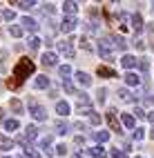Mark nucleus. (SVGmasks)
Returning a JSON list of instances; mask_svg holds the SVG:
<instances>
[{"mask_svg":"<svg viewBox=\"0 0 154 158\" xmlns=\"http://www.w3.org/2000/svg\"><path fill=\"white\" fill-rule=\"evenodd\" d=\"M34 71H36L34 60H29L27 56H25V58H20V60L16 62V67H14V78H9V80H7V87H9V89H18L20 85H23V80L29 78Z\"/></svg>","mask_w":154,"mask_h":158,"instance_id":"1","label":"nucleus"},{"mask_svg":"<svg viewBox=\"0 0 154 158\" xmlns=\"http://www.w3.org/2000/svg\"><path fill=\"white\" fill-rule=\"evenodd\" d=\"M96 51L101 54V58H105V60H112V58H114V45L109 43V38H103V40H98V47H96Z\"/></svg>","mask_w":154,"mask_h":158,"instance_id":"2","label":"nucleus"},{"mask_svg":"<svg viewBox=\"0 0 154 158\" xmlns=\"http://www.w3.org/2000/svg\"><path fill=\"white\" fill-rule=\"evenodd\" d=\"M29 114L34 120H47V109L38 102H29Z\"/></svg>","mask_w":154,"mask_h":158,"instance_id":"3","label":"nucleus"},{"mask_svg":"<svg viewBox=\"0 0 154 158\" xmlns=\"http://www.w3.org/2000/svg\"><path fill=\"white\" fill-rule=\"evenodd\" d=\"M105 118H107L109 129H112V131H116V134H121V123H118V118H116V111H114V109H107Z\"/></svg>","mask_w":154,"mask_h":158,"instance_id":"4","label":"nucleus"},{"mask_svg":"<svg viewBox=\"0 0 154 158\" xmlns=\"http://www.w3.org/2000/svg\"><path fill=\"white\" fill-rule=\"evenodd\" d=\"M76 25H78L76 16H65V18H63V23H60V29H63L65 34H69V31H74V29H76Z\"/></svg>","mask_w":154,"mask_h":158,"instance_id":"5","label":"nucleus"},{"mask_svg":"<svg viewBox=\"0 0 154 158\" xmlns=\"http://www.w3.org/2000/svg\"><path fill=\"white\" fill-rule=\"evenodd\" d=\"M130 23H132V29H134L136 34H141L143 27H145V25H143V16L141 14H132L130 16Z\"/></svg>","mask_w":154,"mask_h":158,"instance_id":"6","label":"nucleus"},{"mask_svg":"<svg viewBox=\"0 0 154 158\" xmlns=\"http://www.w3.org/2000/svg\"><path fill=\"white\" fill-rule=\"evenodd\" d=\"M58 51H60L63 56H67V58H74V47H71L69 40H65V43H58Z\"/></svg>","mask_w":154,"mask_h":158,"instance_id":"7","label":"nucleus"},{"mask_svg":"<svg viewBox=\"0 0 154 158\" xmlns=\"http://www.w3.org/2000/svg\"><path fill=\"white\" fill-rule=\"evenodd\" d=\"M43 65H45V67H56V65H58V56L54 54V51L43 54Z\"/></svg>","mask_w":154,"mask_h":158,"instance_id":"8","label":"nucleus"},{"mask_svg":"<svg viewBox=\"0 0 154 158\" xmlns=\"http://www.w3.org/2000/svg\"><path fill=\"white\" fill-rule=\"evenodd\" d=\"M96 73H98L101 78H116V71L112 69V67H105V65H98Z\"/></svg>","mask_w":154,"mask_h":158,"instance_id":"9","label":"nucleus"},{"mask_svg":"<svg viewBox=\"0 0 154 158\" xmlns=\"http://www.w3.org/2000/svg\"><path fill=\"white\" fill-rule=\"evenodd\" d=\"M78 2H71V0H67V2H63V11L67 14V16H76L78 14Z\"/></svg>","mask_w":154,"mask_h":158,"instance_id":"10","label":"nucleus"},{"mask_svg":"<svg viewBox=\"0 0 154 158\" xmlns=\"http://www.w3.org/2000/svg\"><path fill=\"white\" fill-rule=\"evenodd\" d=\"M125 82H127L130 87H139L141 85V76H136L134 71H127L125 73Z\"/></svg>","mask_w":154,"mask_h":158,"instance_id":"11","label":"nucleus"},{"mask_svg":"<svg viewBox=\"0 0 154 158\" xmlns=\"http://www.w3.org/2000/svg\"><path fill=\"white\" fill-rule=\"evenodd\" d=\"M25 29H27V31H36V29H38V23H36L34 18L25 16V18H23V31H25Z\"/></svg>","mask_w":154,"mask_h":158,"instance_id":"12","label":"nucleus"},{"mask_svg":"<svg viewBox=\"0 0 154 158\" xmlns=\"http://www.w3.org/2000/svg\"><path fill=\"white\" fill-rule=\"evenodd\" d=\"M121 65L125 67V69H134V67H136V56L125 54V56H123V60H121Z\"/></svg>","mask_w":154,"mask_h":158,"instance_id":"13","label":"nucleus"},{"mask_svg":"<svg viewBox=\"0 0 154 158\" xmlns=\"http://www.w3.org/2000/svg\"><path fill=\"white\" fill-rule=\"evenodd\" d=\"M76 80H78L80 87H89V85H92V78L87 76L85 71H76Z\"/></svg>","mask_w":154,"mask_h":158,"instance_id":"14","label":"nucleus"},{"mask_svg":"<svg viewBox=\"0 0 154 158\" xmlns=\"http://www.w3.org/2000/svg\"><path fill=\"white\" fill-rule=\"evenodd\" d=\"M49 85H51V82H49L47 76H36V80H34V87L36 89H47Z\"/></svg>","mask_w":154,"mask_h":158,"instance_id":"15","label":"nucleus"},{"mask_svg":"<svg viewBox=\"0 0 154 158\" xmlns=\"http://www.w3.org/2000/svg\"><path fill=\"white\" fill-rule=\"evenodd\" d=\"M69 111H71L69 102H65V100H58V102H56V114H60V116H67Z\"/></svg>","mask_w":154,"mask_h":158,"instance_id":"16","label":"nucleus"},{"mask_svg":"<svg viewBox=\"0 0 154 158\" xmlns=\"http://www.w3.org/2000/svg\"><path fill=\"white\" fill-rule=\"evenodd\" d=\"M87 154H89V156H94V158H103V156H107V152L103 149L101 145H94V147H89V149H87Z\"/></svg>","mask_w":154,"mask_h":158,"instance_id":"17","label":"nucleus"},{"mask_svg":"<svg viewBox=\"0 0 154 158\" xmlns=\"http://www.w3.org/2000/svg\"><path fill=\"white\" fill-rule=\"evenodd\" d=\"M0 149H5V152H9V149H14V140H11V138H7V136H2V134H0Z\"/></svg>","mask_w":154,"mask_h":158,"instance_id":"18","label":"nucleus"},{"mask_svg":"<svg viewBox=\"0 0 154 158\" xmlns=\"http://www.w3.org/2000/svg\"><path fill=\"white\" fill-rule=\"evenodd\" d=\"M121 123L125 125L127 129H134V116H132V114H123L121 116Z\"/></svg>","mask_w":154,"mask_h":158,"instance_id":"19","label":"nucleus"},{"mask_svg":"<svg viewBox=\"0 0 154 158\" xmlns=\"http://www.w3.org/2000/svg\"><path fill=\"white\" fill-rule=\"evenodd\" d=\"M25 138H27L29 143H32V140H36V138H38V129L34 127V125H29V127H27V131H25Z\"/></svg>","mask_w":154,"mask_h":158,"instance_id":"20","label":"nucleus"},{"mask_svg":"<svg viewBox=\"0 0 154 158\" xmlns=\"http://www.w3.org/2000/svg\"><path fill=\"white\" fill-rule=\"evenodd\" d=\"M5 129L7 131H16V129H20V123L16 118H9V120H5Z\"/></svg>","mask_w":154,"mask_h":158,"instance_id":"21","label":"nucleus"},{"mask_svg":"<svg viewBox=\"0 0 154 158\" xmlns=\"http://www.w3.org/2000/svg\"><path fill=\"white\" fill-rule=\"evenodd\" d=\"M40 147H43V149L47 152V156H51V154H54V152L49 149V147H51V136H45V138H40Z\"/></svg>","mask_w":154,"mask_h":158,"instance_id":"22","label":"nucleus"},{"mask_svg":"<svg viewBox=\"0 0 154 158\" xmlns=\"http://www.w3.org/2000/svg\"><path fill=\"white\" fill-rule=\"evenodd\" d=\"M118 98H121V100H125V102H127V100H134V102H136V96H132V94H130L125 87L118 89Z\"/></svg>","mask_w":154,"mask_h":158,"instance_id":"23","label":"nucleus"},{"mask_svg":"<svg viewBox=\"0 0 154 158\" xmlns=\"http://www.w3.org/2000/svg\"><path fill=\"white\" fill-rule=\"evenodd\" d=\"M54 129H56V134H67V131H69V125H67L65 120H58V123L54 125Z\"/></svg>","mask_w":154,"mask_h":158,"instance_id":"24","label":"nucleus"},{"mask_svg":"<svg viewBox=\"0 0 154 158\" xmlns=\"http://www.w3.org/2000/svg\"><path fill=\"white\" fill-rule=\"evenodd\" d=\"M9 105H11V109H14V114H23V102H20L18 98H11V102H9Z\"/></svg>","mask_w":154,"mask_h":158,"instance_id":"25","label":"nucleus"},{"mask_svg":"<svg viewBox=\"0 0 154 158\" xmlns=\"http://www.w3.org/2000/svg\"><path fill=\"white\" fill-rule=\"evenodd\" d=\"M9 34H11L14 38H20L23 36V27L20 25H9Z\"/></svg>","mask_w":154,"mask_h":158,"instance_id":"26","label":"nucleus"},{"mask_svg":"<svg viewBox=\"0 0 154 158\" xmlns=\"http://www.w3.org/2000/svg\"><path fill=\"white\" fill-rule=\"evenodd\" d=\"M63 89H65L67 94H76V87L71 85V80H69V78H63Z\"/></svg>","mask_w":154,"mask_h":158,"instance_id":"27","label":"nucleus"},{"mask_svg":"<svg viewBox=\"0 0 154 158\" xmlns=\"http://www.w3.org/2000/svg\"><path fill=\"white\" fill-rule=\"evenodd\" d=\"M136 62H139V67H141L143 73H148V71H150V62H148V58H139Z\"/></svg>","mask_w":154,"mask_h":158,"instance_id":"28","label":"nucleus"},{"mask_svg":"<svg viewBox=\"0 0 154 158\" xmlns=\"http://www.w3.org/2000/svg\"><path fill=\"white\" fill-rule=\"evenodd\" d=\"M14 7H20V9H25V11H27V9H32V7H36V2H32V0H29V2H25V0H23V2H11Z\"/></svg>","mask_w":154,"mask_h":158,"instance_id":"29","label":"nucleus"},{"mask_svg":"<svg viewBox=\"0 0 154 158\" xmlns=\"http://www.w3.org/2000/svg\"><path fill=\"white\" fill-rule=\"evenodd\" d=\"M38 47H40V38L32 36V38H29V49H32V51H38Z\"/></svg>","mask_w":154,"mask_h":158,"instance_id":"30","label":"nucleus"},{"mask_svg":"<svg viewBox=\"0 0 154 158\" xmlns=\"http://www.w3.org/2000/svg\"><path fill=\"white\" fill-rule=\"evenodd\" d=\"M94 138H96L98 143H105V140L109 138V134H107V131H94Z\"/></svg>","mask_w":154,"mask_h":158,"instance_id":"31","label":"nucleus"},{"mask_svg":"<svg viewBox=\"0 0 154 158\" xmlns=\"http://www.w3.org/2000/svg\"><path fill=\"white\" fill-rule=\"evenodd\" d=\"M58 73H60L63 78H67L69 73H71V67H69V65H60V67H58Z\"/></svg>","mask_w":154,"mask_h":158,"instance_id":"32","label":"nucleus"},{"mask_svg":"<svg viewBox=\"0 0 154 158\" xmlns=\"http://www.w3.org/2000/svg\"><path fill=\"white\" fill-rule=\"evenodd\" d=\"M25 156H27V158H40V152H36L34 147H27V149H25Z\"/></svg>","mask_w":154,"mask_h":158,"instance_id":"33","label":"nucleus"},{"mask_svg":"<svg viewBox=\"0 0 154 158\" xmlns=\"http://www.w3.org/2000/svg\"><path fill=\"white\" fill-rule=\"evenodd\" d=\"M109 154H112V158H127V154L123 152V149H112Z\"/></svg>","mask_w":154,"mask_h":158,"instance_id":"34","label":"nucleus"},{"mask_svg":"<svg viewBox=\"0 0 154 158\" xmlns=\"http://www.w3.org/2000/svg\"><path fill=\"white\" fill-rule=\"evenodd\" d=\"M2 18H5V20H9V23H11V20L16 18V14L11 11V9H5V11H2Z\"/></svg>","mask_w":154,"mask_h":158,"instance_id":"35","label":"nucleus"},{"mask_svg":"<svg viewBox=\"0 0 154 158\" xmlns=\"http://www.w3.org/2000/svg\"><path fill=\"white\" fill-rule=\"evenodd\" d=\"M89 123H92V125H101V116L92 111V114H89Z\"/></svg>","mask_w":154,"mask_h":158,"instance_id":"36","label":"nucleus"},{"mask_svg":"<svg viewBox=\"0 0 154 158\" xmlns=\"http://www.w3.org/2000/svg\"><path fill=\"white\" fill-rule=\"evenodd\" d=\"M105 94H107L105 89H98V91H96V100H98V102H105Z\"/></svg>","mask_w":154,"mask_h":158,"instance_id":"37","label":"nucleus"},{"mask_svg":"<svg viewBox=\"0 0 154 158\" xmlns=\"http://www.w3.org/2000/svg\"><path fill=\"white\" fill-rule=\"evenodd\" d=\"M143 131H145V129H134V131H132V138H134V140H141V138H143Z\"/></svg>","mask_w":154,"mask_h":158,"instance_id":"38","label":"nucleus"},{"mask_svg":"<svg viewBox=\"0 0 154 158\" xmlns=\"http://www.w3.org/2000/svg\"><path fill=\"white\" fill-rule=\"evenodd\" d=\"M54 152H56L58 156H65V152H67V147H65V145H56V149H54Z\"/></svg>","mask_w":154,"mask_h":158,"instance_id":"39","label":"nucleus"},{"mask_svg":"<svg viewBox=\"0 0 154 158\" xmlns=\"http://www.w3.org/2000/svg\"><path fill=\"white\" fill-rule=\"evenodd\" d=\"M134 114H136V118H143V116H145V111H143L141 107H136V109H134ZM134 114H132V116H134Z\"/></svg>","mask_w":154,"mask_h":158,"instance_id":"40","label":"nucleus"},{"mask_svg":"<svg viewBox=\"0 0 154 158\" xmlns=\"http://www.w3.org/2000/svg\"><path fill=\"white\" fill-rule=\"evenodd\" d=\"M43 11H45V14H54V5H45Z\"/></svg>","mask_w":154,"mask_h":158,"instance_id":"41","label":"nucleus"},{"mask_svg":"<svg viewBox=\"0 0 154 158\" xmlns=\"http://www.w3.org/2000/svg\"><path fill=\"white\" fill-rule=\"evenodd\" d=\"M74 129H76V131H85L87 127H85V125H83V123H76V125H74Z\"/></svg>","mask_w":154,"mask_h":158,"instance_id":"42","label":"nucleus"},{"mask_svg":"<svg viewBox=\"0 0 154 158\" xmlns=\"http://www.w3.org/2000/svg\"><path fill=\"white\" fill-rule=\"evenodd\" d=\"M80 45H83V47H85V49H87V51H89V49H92V45H89V43H87V38H80Z\"/></svg>","mask_w":154,"mask_h":158,"instance_id":"43","label":"nucleus"},{"mask_svg":"<svg viewBox=\"0 0 154 158\" xmlns=\"http://www.w3.org/2000/svg\"><path fill=\"white\" fill-rule=\"evenodd\" d=\"M74 143H76V145H85V136H76Z\"/></svg>","mask_w":154,"mask_h":158,"instance_id":"44","label":"nucleus"},{"mask_svg":"<svg viewBox=\"0 0 154 158\" xmlns=\"http://www.w3.org/2000/svg\"><path fill=\"white\" fill-rule=\"evenodd\" d=\"M148 120H150V123L154 125V111H150V114H148Z\"/></svg>","mask_w":154,"mask_h":158,"instance_id":"45","label":"nucleus"},{"mask_svg":"<svg viewBox=\"0 0 154 158\" xmlns=\"http://www.w3.org/2000/svg\"><path fill=\"white\" fill-rule=\"evenodd\" d=\"M71 158H83V156H80V154H74V156H71Z\"/></svg>","mask_w":154,"mask_h":158,"instance_id":"46","label":"nucleus"},{"mask_svg":"<svg viewBox=\"0 0 154 158\" xmlns=\"http://www.w3.org/2000/svg\"><path fill=\"white\" fill-rule=\"evenodd\" d=\"M150 138H152V140H154V131H150Z\"/></svg>","mask_w":154,"mask_h":158,"instance_id":"47","label":"nucleus"},{"mask_svg":"<svg viewBox=\"0 0 154 158\" xmlns=\"http://www.w3.org/2000/svg\"><path fill=\"white\" fill-rule=\"evenodd\" d=\"M0 120H2V107H0Z\"/></svg>","mask_w":154,"mask_h":158,"instance_id":"48","label":"nucleus"},{"mask_svg":"<svg viewBox=\"0 0 154 158\" xmlns=\"http://www.w3.org/2000/svg\"><path fill=\"white\" fill-rule=\"evenodd\" d=\"M150 102H152V105H154V96H152V98H150Z\"/></svg>","mask_w":154,"mask_h":158,"instance_id":"49","label":"nucleus"},{"mask_svg":"<svg viewBox=\"0 0 154 158\" xmlns=\"http://www.w3.org/2000/svg\"><path fill=\"white\" fill-rule=\"evenodd\" d=\"M152 9H154V2H152Z\"/></svg>","mask_w":154,"mask_h":158,"instance_id":"50","label":"nucleus"},{"mask_svg":"<svg viewBox=\"0 0 154 158\" xmlns=\"http://www.w3.org/2000/svg\"><path fill=\"white\" fill-rule=\"evenodd\" d=\"M136 158H143V156H136Z\"/></svg>","mask_w":154,"mask_h":158,"instance_id":"51","label":"nucleus"},{"mask_svg":"<svg viewBox=\"0 0 154 158\" xmlns=\"http://www.w3.org/2000/svg\"><path fill=\"white\" fill-rule=\"evenodd\" d=\"M5 158H9V156H5Z\"/></svg>","mask_w":154,"mask_h":158,"instance_id":"52","label":"nucleus"}]
</instances>
